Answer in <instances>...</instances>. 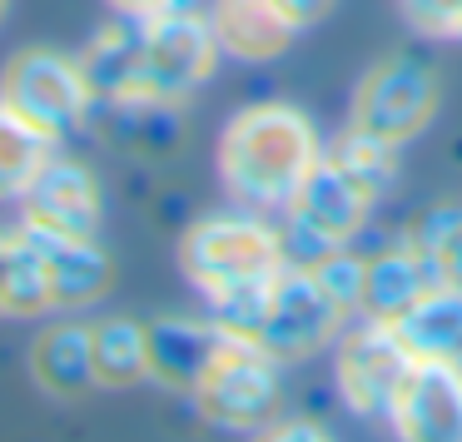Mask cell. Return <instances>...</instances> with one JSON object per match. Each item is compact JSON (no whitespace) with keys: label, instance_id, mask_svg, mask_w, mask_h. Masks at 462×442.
<instances>
[{"label":"cell","instance_id":"9a60e30c","mask_svg":"<svg viewBox=\"0 0 462 442\" xmlns=\"http://www.w3.org/2000/svg\"><path fill=\"white\" fill-rule=\"evenodd\" d=\"M388 323L408 343L412 363H457L462 368V289L438 283L408 313H398Z\"/></svg>","mask_w":462,"mask_h":442},{"label":"cell","instance_id":"5bb4252c","mask_svg":"<svg viewBox=\"0 0 462 442\" xmlns=\"http://www.w3.org/2000/svg\"><path fill=\"white\" fill-rule=\"evenodd\" d=\"M438 283H442L438 263L408 239V244H398V249L368 259L358 313H368V318H398V313H408L412 303H418L422 293H432Z\"/></svg>","mask_w":462,"mask_h":442},{"label":"cell","instance_id":"603a6c76","mask_svg":"<svg viewBox=\"0 0 462 442\" xmlns=\"http://www.w3.org/2000/svg\"><path fill=\"white\" fill-rule=\"evenodd\" d=\"M254 442H328V437H323L313 422H303V418H283V422H269Z\"/></svg>","mask_w":462,"mask_h":442},{"label":"cell","instance_id":"484cf974","mask_svg":"<svg viewBox=\"0 0 462 442\" xmlns=\"http://www.w3.org/2000/svg\"><path fill=\"white\" fill-rule=\"evenodd\" d=\"M5 259H11V229H0V313H5Z\"/></svg>","mask_w":462,"mask_h":442},{"label":"cell","instance_id":"cb8c5ba5","mask_svg":"<svg viewBox=\"0 0 462 442\" xmlns=\"http://www.w3.org/2000/svg\"><path fill=\"white\" fill-rule=\"evenodd\" d=\"M279 11L289 15V21L299 25V31H309V25H319L323 15L333 11V0H279Z\"/></svg>","mask_w":462,"mask_h":442},{"label":"cell","instance_id":"277c9868","mask_svg":"<svg viewBox=\"0 0 462 442\" xmlns=\"http://www.w3.org/2000/svg\"><path fill=\"white\" fill-rule=\"evenodd\" d=\"M219 41L209 15H194L184 5L140 21V51H134V80L120 110H174L214 75Z\"/></svg>","mask_w":462,"mask_h":442},{"label":"cell","instance_id":"ac0fdd59","mask_svg":"<svg viewBox=\"0 0 462 442\" xmlns=\"http://www.w3.org/2000/svg\"><path fill=\"white\" fill-rule=\"evenodd\" d=\"M90 353L100 388H134L150 378V343H144V323L134 318L90 323Z\"/></svg>","mask_w":462,"mask_h":442},{"label":"cell","instance_id":"7402d4cb","mask_svg":"<svg viewBox=\"0 0 462 442\" xmlns=\"http://www.w3.org/2000/svg\"><path fill=\"white\" fill-rule=\"evenodd\" d=\"M412 244L438 263L442 283L462 289V204H438L412 224Z\"/></svg>","mask_w":462,"mask_h":442},{"label":"cell","instance_id":"9c48e42d","mask_svg":"<svg viewBox=\"0 0 462 442\" xmlns=\"http://www.w3.org/2000/svg\"><path fill=\"white\" fill-rule=\"evenodd\" d=\"M343 308L328 289L319 283V273L303 269V263H283V273L269 289V308H263L259 323V343L273 353V358H309V353L338 343L343 333Z\"/></svg>","mask_w":462,"mask_h":442},{"label":"cell","instance_id":"44dd1931","mask_svg":"<svg viewBox=\"0 0 462 442\" xmlns=\"http://www.w3.org/2000/svg\"><path fill=\"white\" fill-rule=\"evenodd\" d=\"M55 308L51 303V273H45V249L31 229H11V259H5V313L31 318V313Z\"/></svg>","mask_w":462,"mask_h":442},{"label":"cell","instance_id":"ffe728a7","mask_svg":"<svg viewBox=\"0 0 462 442\" xmlns=\"http://www.w3.org/2000/svg\"><path fill=\"white\" fill-rule=\"evenodd\" d=\"M51 150H55V140H45L35 124H25L15 110L0 105V204L25 199L35 174L51 164Z\"/></svg>","mask_w":462,"mask_h":442},{"label":"cell","instance_id":"8992f818","mask_svg":"<svg viewBox=\"0 0 462 442\" xmlns=\"http://www.w3.org/2000/svg\"><path fill=\"white\" fill-rule=\"evenodd\" d=\"M194 408L204 422L234 432H263L279 412V358L263 348L259 338L224 328L219 348H214L204 378L194 382Z\"/></svg>","mask_w":462,"mask_h":442},{"label":"cell","instance_id":"6da1fadb","mask_svg":"<svg viewBox=\"0 0 462 442\" xmlns=\"http://www.w3.org/2000/svg\"><path fill=\"white\" fill-rule=\"evenodd\" d=\"M393 174H398L393 144L368 140L358 130L338 134V144H328L319 154L313 174L283 209L289 214V229H283L289 263H319L328 249H343L368 224L373 204L388 194Z\"/></svg>","mask_w":462,"mask_h":442},{"label":"cell","instance_id":"5b68a950","mask_svg":"<svg viewBox=\"0 0 462 442\" xmlns=\"http://www.w3.org/2000/svg\"><path fill=\"white\" fill-rule=\"evenodd\" d=\"M438 105H442L438 65H432L428 55H418V51H393L358 80L348 130L402 150V144L418 140V134L432 124Z\"/></svg>","mask_w":462,"mask_h":442},{"label":"cell","instance_id":"2e32d148","mask_svg":"<svg viewBox=\"0 0 462 442\" xmlns=\"http://www.w3.org/2000/svg\"><path fill=\"white\" fill-rule=\"evenodd\" d=\"M31 229V224H25ZM45 249V273H51V303L55 308H85L110 293V259L95 249V239H55V234L31 229Z\"/></svg>","mask_w":462,"mask_h":442},{"label":"cell","instance_id":"8fae6325","mask_svg":"<svg viewBox=\"0 0 462 442\" xmlns=\"http://www.w3.org/2000/svg\"><path fill=\"white\" fill-rule=\"evenodd\" d=\"M25 224L55 239H95L100 229V184L85 164L55 160L35 174V184L25 189Z\"/></svg>","mask_w":462,"mask_h":442},{"label":"cell","instance_id":"7c38bea8","mask_svg":"<svg viewBox=\"0 0 462 442\" xmlns=\"http://www.w3.org/2000/svg\"><path fill=\"white\" fill-rule=\"evenodd\" d=\"M224 338V323H204L189 318V313H170V318H154L144 328V343H150V378L164 382L174 392H194V382L204 378L214 348Z\"/></svg>","mask_w":462,"mask_h":442},{"label":"cell","instance_id":"4fadbf2b","mask_svg":"<svg viewBox=\"0 0 462 442\" xmlns=\"http://www.w3.org/2000/svg\"><path fill=\"white\" fill-rule=\"evenodd\" d=\"M209 25H214L219 51L249 65L279 60L293 45V35H299V25L279 11V0H214Z\"/></svg>","mask_w":462,"mask_h":442},{"label":"cell","instance_id":"30bf717a","mask_svg":"<svg viewBox=\"0 0 462 442\" xmlns=\"http://www.w3.org/2000/svg\"><path fill=\"white\" fill-rule=\"evenodd\" d=\"M398 442H462V368L457 363H412L388 408Z\"/></svg>","mask_w":462,"mask_h":442},{"label":"cell","instance_id":"4316f807","mask_svg":"<svg viewBox=\"0 0 462 442\" xmlns=\"http://www.w3.org/2000/svg\"><path fill=\"white\" fill-rule=\"evenodd\" d=\"M5 11H11V0H0V21H5Z\"/></svg>","mask_w":462,"mask_h":442},{"label":"cell","instance_id":"e0dca14e","mask_svg":"<svg viewBox=\"0 0 462 442\" xmlns=\"http://www.w3.org/2000/svg\"><path fill=\"white\" fill-rule=\"evenodd\" d=\"M31 378L51 398H85L95 382V353H90V328L85 323H55L35 338L31 348Z\"/></svg>","mask_w":462,"mask_h":442},{"label":"cell","instance_id":"52a82bcc","mask_svg":"<svg viewBox=\"0 0 462 442\" xmlns=\"http://www.w3.org/2000/svg\"><path fill=\"white\" fill-rule=\"evenodd\" d=\"M0 105L15 110L25 124H35L45 140H65V134H75L85 124L95 90L75 55L35 45V51H21L5 60V70H0Z\"/></svg>","mask_w":462,"mask_h":442},{"label":"cell","instance_id":"3957f363","mask_svg":"<svg viewBox=\"0 0 462 442\" xmlns=\"http://www.w3.org/2000/svg\"><path fill=\"white\" fill-rule=\"evenodd\" d=\"M289 253H283V234L269 229L263 219H239V214H209V219L189 224L180 239V269L204 299L219 303L239 299L249 289H263L279 279Z\"/></svg>","mask_w":462,"mask_h":442},{"label":"cell","instance_id":"ba28073f","mask_svg":"<svg viewBox=\"0 0 462 442\" xmlns=\"http://www.w3.org/2000/svg\"><path fill=\"white\" fill-rule=\"evenodd\" d=\"M408 368H412V353L388 318H368L363 313V323L338 333L333 378H338V398L358 418H388Z\"/></svg>","mask_w":462,"mask_h":442},{"label":"cell","instance_id":"7a4b0ae2","mask_svg":"<svg viewBox=\"0 0 462 442\" xmlns=\"http://www.w3.org/2000/svg\"><path fill=\"white\" fill-rule=\"evenodd\" d=\"M323 144L309 115L283 100L244 105L219 134V180L244 209L279 214L313 174Z\"/></svg>","mask_w":462,"mask_h":442},{"label":"cell","instance_id":"d4e9b609","mask_svg":"<svg viewBox=\"0 0 462 442\" xmlns=\"http://www.w3.org/2000/svg\"><path fill=\"white\" fill-rule=\"evenodd\" d=\"M115 15H125V21H150V15H164L174 11V5H184V0H105Z\"/></svg>","mask_w":462,"mask_h":442},{"label":"cell","instance_id":"d6986e66","mask_svg":"<svg viewBox=\"0 0 462 442\" xmlns=\"http://www.w3.org/2000/svg\"><path fill=\"white\" fill-rule=\"evenodd\" d=\"M134 51H140V21H125V15L90 41L80 65H85V80H90L95 100L125 105L130 80H134Z\"/></svg>","mask_w":462,"mask_h":442}]
</instances>
